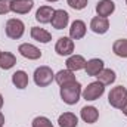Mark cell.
Returning a JSON list of instances; mask_svg holds the SVG:
<instances>
[{"label": "cell", "mask_w": 127, "mask_h": 127, "mask_svg": "<svg viewBox=\"0 0 127 127\" xmlns=\"http://www.w3.org/2000/svg\"><path fill=\"white\" fill-rule=\"evenodd\" d=\"M81 96V84L78 81H72L61 86V97L66 105H75Z\"/></svg>", "instance_id": "obj_1"}, {"label": "cell", "mask_w": 127, "mask_h": 127, "mask_svg": "<svg viewBox=\"0 0 127 127\" xmlns=\"http://www.w3.org/2000/svg\"><path fill=\"white\" fill-rule=\"evenodd\" d=\"M55 78V74L52 71V68L49 66H38L35 71H34V83L38 86V87H47Z\"/></svg>", "instance_id": "obj_2"}, {"label": "cell", "mask_w": 127, "mask_h": 127, "mask_svg": "<svg viewBox=\"0 0 127 127\" xmlns=\"http://www.w3.org/2000/svg\"><path fill=\"white\" fill-rule=\"evenodd\" d=\"M108 102H109L111 106H114L117 109H121L124 106V103L127 102V90L123 86L114 87L108 95Z\"/></svg>", "instance_id": "obj_3"}, {"label": "cell", "mask_w": 127, "mask_h": 127, "mask_svg": "<svg viewBox=\"0 0 127 127\" xmlns=\"http://www.w3.org/2000/svg\"><path fill=\"white\" fill-rule=\"evenodd\" d=\"M6 35L12 40H18L22 37V34L25 31V25L21 19H16V18H12L6 22Z\"/></svg>", "instance_id": "obj_4"}, {"label": "cell", "mask_w": 127, "mask_h": 127, "mask_svg": "<svg viewBox=\"0 0 127 127\" xmlns=\"http://www.w3.org/2000/svg\"><path fill=\"white\" fill-rule=\"evenodd\" d=\"M103 92H105V86L102 83H99V81H93L87 87H84L81 95L86 100H96V99H99L103 95Z\"/></svg>", "instance_id": "obj_5"}, {"label": "cell", "mask_w": 127, "mask_h": 127, "mask_svg": "<svg viewBox=\"0 0 127 127\" xmlns=\"http://www.w3.org/2000/svg\"><path fill=\"white\" fill-rule=\"evenodd\" d=\"M55 52L59 56H68L74 52V41L71 37H61L55 44Z\"/></svg>", "instance_id": "obj_6"}, {"label": "cell", "mask_w": 127, "mask_h": 127, "mask_svg": "<svg viewBox=\"0 0 127 127\" xmlns=\"http://www.w3.org/2000/svg\"><path fill=\"white\" fill-rule=\"evenodd\" d=\"M68 21H69L68 12H65L64 9H58V10L53 12V16H52L50 24H52V27L56 28V30H64V28H66Z\"/></svg>", "instance_id": "obj_7"}, {"label": "cell", "mask_w": 127, "mask_h": 127, "mask_svg": "<svg viewBox=\"0 0 127 127\" xmlns=\"http://www.w3.org/2000/svg\"><path fill=\"white\" fill-rule=\"evenodd\" d=\"M18 52H19L24 58L31 59V61H35V59L41 58V50H40L38 47H35L34 44H30V43H22V44H19Z\"/></svg>", "instance_id": "obj_8"}, {"label": "cell", "mask_w": 127, "mask_h": 127, "mask_svg": "<svg viewBox=\"0 0 127 127\" xmlns=\"http://www.w3.org/2000/svg\"><path fill=\"white\" fill-rule=\"evenodd\" d=\"M34 7V1L32 0H12L10 1V10L19 15H25L28 13Z\"/></svg>", "instance_id": "obj_9"}, {"label": "cell", "mask_w": 127, "mask_h": 127, "mask_svg": "<svg viewBox=\"0 0 127 127\" xmlns=\"http://www.w3.org/2000/svg\"><path fill=\"white\" fill-rule=\"evenodd\" d=\"M86 24L80 19H75L72 24H71V28H69V37L72 40H80L86 35Z\"/></svg>", "instance_id": "obj_10"}, {"label": "cell", "mask_w": 127, "mask_h": 127, "mask_svg": "<svg viewBox=\"0 0 127 127\" xmlns=\"http://www.w3.org/2000/svg\"><path fill=\"white\" fill-rule=\"evenodd\" d=\"M114 10H115V4H114L112 0H100V1L96 4V13H97V16L106 18V16H109Z\"/></svg>", "instance_id": "obj_11"}, {"label": "cell", "mask_w": 127, "mask_h": 127, "mask_svg": "<svg viewBox=\"0 0 127 127\" xmlns=\"http://www.w3.org/2000/svg\"><path fill=\"white\" fill-rule=\"evenodd\" d=\"M90 28L92 31L96 34H105L109 28V22L106 18H102V16H95L92 21H90Z\"/></svg>", "instance_id": "obj_12"}, {"label": "cell", "mask_w": 127, "mask_h": 127, "mask_svg": "<svg viewBox=\"0 0 127 127\" xmlns=\"http://www.w3.org/2000/svg\"><path fill=\"white\" fill-rule=\"evenodd\" d=\"M65 64H66V68H68L69 71H80V69L86 68L87 61H86L81 55H72V56H69V58L66 59Z\"/></svg>", "instance_id": "obj_13"}, {"label": "cell", "mask_w": 127, "mask_h": 127, "mask_svg": "<svg viewBox=\"0 0 127 127\" xmlns=\"http://www.w3.org/2000/svg\"><path fill=\"white\" fill-rule=\"evenodd\" d=\"M80 115H81L84 123L93 124V123H96V120L99 118V111L96 109L95 106H83L81 111H80Z\"/></svg>", "instance_id": "obj_14"}, {"label": "cell", "mask_w": 127, "mask_h": 127, "mask_svg": "<svg viewBox=\"0 0 127 127\" xmlns=\"http://www.w3.org/2000/svg\"><path fill=\"white\" fill-rule=\"evenodd\" d=\"M53 9L50 6H41L37 9L35 12V19L40 22V24H49L52 21V16H53Z\"/></svg>", "instance_id": "obj_15"}, {"label": "cell", "mask_w": 127, "mask_h": 127, "mask_svg": "<svg viewBox=\"0 0 127 127\" xmlns=\"http://www.w3.org/2000/svg\"><path fill=\"white\" fill-rule=\"evenodd\" d=\"M84 69H86L87 75H90V77H96V75L103 69V61H102V59H97V58H93V59L87 61Z\"/></svg>", "instance_id": "obj_16"}, {"label": "cell", "mask_w": 127, "mask_h": 127, "mask_svg": "<svg viewBox=\"0 0 127 127\" xmlns=\"http://www.w3.org/2000/svg\"><path fill=\"white\" fill-rule=\"evenodd\" d=\"M58 124H59V127H77L78 118L72 112H64L58 118Z\"/></svg>", "instance_id": "obj_17"}, {"label": "cell", "mask_w": 127, "mask_h": 127, "mask_svg": "<svg viewBox=\"0 0 127 127\" xmlns=\"http://www.w3.org/2000/svg\"><path fill=\"white\" fill-rule=\"evenodd\" d=\"M31 37H32V40L40 41V43H49L52 40V34L49 31H46L44 28H40V27H32Z\"/></svg>", "instance_id": "obj_18"}, {"label": "cell", "mask_w": 127, "mask_h": 127, "mask_svg": "<svg viewBox=\"0 0 127 127\" xmlns=\"http://www.w3.org/2000/svg\"><path fill=\"white\" fill-rule=\"evenodd\" d=\"M96 78H97V81L102 83L103 86H108V84H112L117 77H115V72H114L111 68H103V69L96 75Z\"/></svg>", "instance_id": "obj_19"}, {"label": "cell", "mask_w": 127, "mask_h": 127, "mask_svg": "<svg viewBox=\"0 0 127 127\" xmlns=\"http://www.w3.org/2000/svg\"><path fill=\"white\" fill-rule=\"evenodd\" d=\"M55 80H56V83H58L59 86L68 84V83H72V81H77L74 72L69 71V69H61V71L55 75Z\"/></svg>", "instance_id": "obj_20"}, {"label": "cell", "mask_w": 127, "mask_h": 127, "mask_svg": "<svg viewBox=\"0 0 127 127\" xmlns=\"http://www.w3.org/2000/svg\"><path fill=\"white\" fill-rule=\"evenodd\" d=\"M12 83H13L18 89H25V87L28 86V74H27L25 71H22V69L13 72V75H12Z\"/></svg>", "instance_id": "obj_21"}, {"label": "cell", "mask_w": 127, "mask_h": 127, "mask_svg": "<svg viewBox=\"0 0 127 127\" xmlns=\"http://www.w3.org/2000/svg\"><path fill=\"white\" fill-rule=\"evenodd\" d=\"M16 64V58L10 52H1L0 53V68L1 69H10Z\"/></svg>", "instance_id": "obj_22"}, {"label": "cell", "mask_w": 127, "mask_h": 127, "mask_svg": "<svg viewBox=\"0 0 127 127\" xmlns=\"http://www.w3.org/2000/svg\"><path fill=\"white\" fill-rule=\"evenodd\" d=\"M112 52L120 58H127V38L117 40L112 44Z\"/></svg>", "instance_id": "obj_23"}, {"label": "cell", "mask_w": 127, "mask_h": 127, "mask_svg": "<svg viewBox=\"0 0 127 127\" xmlns=\"http://www.w3.org/2000/svg\"><path fill=\"white\" fill-rule=\"evenodd\" d=\"M32 127H53V124L46 117H35L32 120Z\"/></svg>", "instance_id": "obj_24"}, {"label": "cell", "mask_w": 127, "mask_h": 127, "mask_svg": "<svg viewBox=\"0 0 127 127\" xmlns=\"http://www.w3.org/2000/svg\"><path fill=\"white\" fill-rule=\"evenodd\" d=\"M66 1L75 10H81V9H84L87 6V0H66Z\"/></svg>", "instance_id": "obj_25"}, {"label": "cell", "mask_w": 127, "mask_h": 127, "mask_svg": "<svg viewBox=\"0 0 127 127\" xmlns=\"http://www.w3.org/2000/svg\"><path fill=\"white\" fill-rule=\"evenodd\" d=\"M10 1L12 0H0V15H6L10 12Z\"/></svg>", "instance_id": "obj_26"}, {"label": "cell", "mask_w": 127, "mask_h": 127, "mask_svg": "<svg viewBox=\"0 0 127 127\" xmlns=\"http://www.w3.org/2000/svg\"><path fill=\"white\" fill-rule=\"evenodd\" d=\"M3 124H4V117H3V114L0 112V127H3Z\"/></svg>", "instance_id": "obj_27"}, {"label": "cell", "mask_w": 127, "mask_h": 127, "mask_svg": "<svg viewBox=\"0 0 127 127\" xmlns=\"http://www.w3.org/2000/svg\"><path fill=\"white\" fill-rule=\"evenodd\" d=\"M121 111H123V114H124V115H126V117H127V102H126V103H124V106L121 108Z\"/></svg>", "instance_id": "obj_28"}, {"label": "cell", "mask_w": 127, "mask_h": 127, "mask_svg": "<svg viewBox=\"0 0 127 127\" xmlns=\"http://www.w3.org/2000/svg\"><path fill=\"white\" fill-rule=\"evenodd\" d=\"M1 106H3V96L0 95V108H1Z\"/></svg>", "instance_id": "obj_29"}, {"label": "cell", "mask_w": 127, "mask_h": 127, "mask_svg": "<svg viewBox=\"0 0 127 127\" xmlns=\"http://www.w3.org/2000/svg\"><path fill=\"white\" fill-rule=\"evenodd\" d=\"M46 1H58V0H46Z\"/></svg>", "instance_id": "obj_30"}, {"label": "cell", "mask_w": 127, "mask_h": 127, "mask_svg": "<svg viewBox=\"0 0 127 127\" xmlns=\"http://www.w3.org/2000/svg\"><path fill=\"white\" fill-rule=\"evenodd\" d=\"M126 4H127V0H126Z\"/></svg>", "instance_id": "obj_31"}, {"label": "cell", "mask_w": 127, "mask_h": 127, "mask_svg": "<svg viewBox=\"0 0 127 127\" xmlns=\"http://www.w3.org/2000/svg\"><path fill=\"white\" fill-rule=\"evenodd\" d=\"M0 53H1V52H0Z\"/></svg>", "instance_id": "obj_32"}]
</instances>
